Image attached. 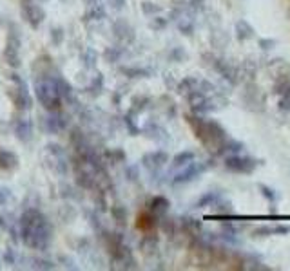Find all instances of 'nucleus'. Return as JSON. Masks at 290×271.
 <instances>
[{
    "instance_id": "13",
    "label": "nucleus",
    "mask_w": 290,
    "mask_h": 271,
    "mask_svg": "<svg viewBox=\"0 0 290 271\" xmlns=\"http://www.w3.org/2000/svg\"><path fill=\"white\" fill-rule=\"evenodd\" d=\"M203 2H205V0H191V4H193L194 9H201V7H203Z\"/></svg>"
},
{
    "instance_id": "3",
    "label": "nucleus",
    "mask_w": 290,
    "mask_h": 271,
    "mask_svg": "<svg viewBox=\"0 0 290 271\" xmlns=\"http://www.w3.org/2000/svg\"><path fill=\"white\" fill-rule=\"evenodd\" d=\"M290 87V80H289V76H285V74H279L277 76V80H276V83H274V92L276 94H283L285 90Z\"/></svg>"
},
{
    "instance_id": "4",
    "label": "nucleus",
    "mask_w": 290,
    "mask_h": 271,
    "mask_svg": "<svg viewBox=\"0 0 290 271\" xmlns=\"http://www.w3.org/2000/svg\"><path fill=\"white\" fill-rule=\"evenodd\" d=\"M198 87H200V82L196 78H187L181 82L180 90L181 92H194V90H198Z\"/></svg>"
},
{
    "instance_id": "6",
    "label": "nucleus",
    "mask_w": 290,
    "mask_h": 271,
    "mask_svg": "<svg viewBox=\"0 0 290 271\" xmlns=\"http://www.w3.org/2000/svg\"><path fill=\"white\" fill-rule=\"evenodd\" d=\"M167 201H165V199H161V197H158V199H155V201H153V210H155L156 214H163V212H165V210H167Z\"/></svg>"
},
{
    "instance_id": "1",
    "label": "nucleus",
    "mask_w": 290,
    "mask_h": 271,
    "mask_svg": "<svg viewBox=\"0 0 290 271\" xmlns=\"http://www.w3.org/2000/svg\"><path fill=\"white\" fill-rule=\"evenodd\" d=\"M225 168L236 174H251L256 168V161L251 158H239V156H231L225 159Z\"/></svg>"
},
{
    "instance_id": "5",
    "label": "nucleus",
    "mask_w": 290,
    "mask_h": 271,
    "mask_svg": "<svg viewBox=\"0 0 290 271\" xmlns=\"http://www.w3.org/2000/svg\"><path fill=\"white\" fill-rule=\"evenodd\" d=\"M193 159H194L193 152H183V154H178V156H176L174 164H176V166H181V164H187L189 161H193Z\"/></svg>"
},
{
    "instance_id": "2",
    "label": "nucleus",
    "mask_w": 290,
    "mask_h": 271,
    "mask_svg": "<svg viewBox=\"0 0 290 271\" xmlns=\"http://www.w3.org/2000/svg\"><path fill=\"white\" fill-rule=\"evenodd\" d=\"M236 33H238V38L239 40H249V38L254 36V29H252V25L245 20H241L236 24Z\"/></svg>"
},
{
    "instance_id": "7",
    "label": "nucleus",
    "mask_w": 290,
    "mask_h": 271,
    "mask_svg": "<svg viewBox=\"0 0 290 271\" xmlns=\"http://www.w3.org/2000/svg\"><path fill=\"white\" fill-rule=\"evenodd\" d=\"M252 234H254V237H256V235H258V237H265V235H271L272 234V228H269V226L256 228V230H254Z\"/></svg>"
},
{
    "instance_id": "8",
    "label": "nucleus",
    "mask_w": 290,
    "mask_h": 271,
    "mask_svg": "<svg viewBox=\"0 0 290 271\" xmlns=\"http://www.w3.org/2000/svg\"><path fill=\"white\" fill-rule=\"evenodd\" d=\"M216 212H218L219 215H225V214H232L234 210H232V206L229 204V202H221V204H219V208L216 210Z\"/></svg>"
},
{
    "instance_id": "10",
    "label": "nucleus",
    "mask_w": 290,
    "mask_h": 271,
    "mask_svg": "<svg viewBox=\"0 0 290 271\" xmlns=\"http://www.w3.org/2000/svg\"><path fill=\"white\" fill-rule=\"evenodd\" d=\"M214 201H216V196H214V194H207V196L200 201V206H205V204H209V202H211V206H213Z\"/></svg>"
},
{
    "instance_id": "9",
    "label": "nucleus",
    "mask_w": 290,
    "mask_h": 271,
    "mask_svg": "<svg viewBox=\"0 0 290 271\" xmlns=\"http://www.w3.org/2000/svg\"><path fill=\"white\" fill-rule=\"evenodd\" d=\"M259 188L263 190V196L267 197V199H271V201H274V199H276V194H274V190H271L269 186H265V184H259Z\"/></svg>"
},
{
    "instance_id": "11",
    "label": "nucleus",
    "mask_w": 290,
    "mask_h": 271,
    "mask_svg": "<svg viewBox=\"0 0 290 271\" xmlns=\"http://www.w3.org/2000/svg\"><path fill=\"white\" fill-rule=\"evenodd\" d=\"M259 45L263 49H272V45H276V42L274 40H259Z\"/></svg>"
},
{
    "instance_id": "12",
    "label": "nucleus",
    "mask_w": 290,
    "mask_h": 271,
    "mask_svg": "<svg viewBox=\"0 0 290 271\" xmlns=\"http://www.w3.org/2000/svg\"><path fill=\"white\" fill-rule=\"evenodd\" d=\"M272 232H276V234H289L290 232V228L289 226H276Z\"/></svg>"
}]
</instances>
